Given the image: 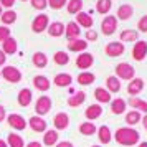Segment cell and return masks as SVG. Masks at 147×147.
<instances>
[{
	"label": "cell",
	"mask_w": 147,
	"mask_h": 147,
	"mask_svg": "<svg viewBox=\"0 0 147 147\" xmlns=\"http://www.w3.org/2000/svg\"><path fill=\"white\" fill-rule=\"evenodd\" d=\"M139 132L136 129H131V127H121L116 131V140L121 146H134L139 142Z\"/></svg>",
	"instance_id": "obj_1"
},
{
	"label": "cell",
	"mask_w": 147,
	"mask_h": 147,
	"mask_svg": "<svg viewBox=\"0 0 147 147\" xmlns=\"http://www.w3.org/2000/svg\"><path fill=\"white\" fill-rule=\"evenodd\" d=\"M116 73H117V76L122 78V80H132L134 68L131 66L129 63H121V65L116 66Z\"/></svg>",
	"instance_id": "obj_2"
},
{
	"label": "cell",
	"mask_w": 147,
	"mask_h": 147,
	"mask_svg": "<svg viewBox=\"0 0 147 147\" xmlns=\"http://www.w3.org/2000/svg\"><path fill=\"white\" fill-rule=\"evenodd\" d=\"M2 73H3V78L10 83H18L22 80V73L15 66H5Z\"/></svg>",
	"instance_id": "obj_3"
},
{
	"label": "cell",
	"mask_w": 147,
	"mask_h": 147,
	"mask_svg": "<svg viewBox=\"0 0 147 147\" xmlns=\"http://www.w3.org/2000/svg\"><path fill=\"white\" fill-rule=\"evenodd\" d=\"M147 55V43L146 41H137L136 47L132 48V58L137 61H142Z\"/></svg>",
	"instance_id": "obj_4"
},
{
	"label": "cell",
	"mask_w": 147,
	"mask_h": 147,
	"mask_svg": "<svg viewBox=\"0 0 147 147\" xmlns=\"http://www.w3.org/2000/svg\"><path fill=\"white\" fill-rule=\"evenodd\" d=\"M50 109H51V101H50V98H47V96H41L40 99L36 101L35 111L40 114V116H43V114H47Z\"/></svg>",
	"instance_id": "obj_5"
},
{
	"label": "cell",
	"mask_w": 147,
	"mask_h": 147,
	"mask_svg": "<svg viewBox=\"0 0 147 147\" xmlns=\"http://www.w3.org/2000/svg\"><path fill=\"white\" fill-rule=\"evenodd\" d=\"M104 51H106L107 56L116 58V56H119V55L124 53V45H122V43H117V41H113V43H109V45L104 48Z\"/></svg>",
	"instance_id": "obj_6"
},
{
	"label": "cell",
	"mask_w": 147,
	"mask_h": 147,
	"mask_svg": "<svg viewBox=\"0 0 147 147\" xmlns=\"http://www.w3.org/2000/svg\"><path fill=\"white\" fill-rule=\"evenodd\" d=\"M116 25H117V22H116L114 17H106V18L102 20L101 30H102V33L104 35H113L114 30H116Z\"/></svg>",
	"instance_id": "obj_7"
},
{
	"label": "cell",
	"mask_w": 147,
	"mask_h": 147,
	"mask_svg": "<svg viewBox=\"0 0 147 147\" xmlns=\"http://www.w3.org/2000/svg\"><path fill=\"white\" fill-rule=\"evenodd\" d=\"M8 124L13 127V129H17V131H23V129L27 127L25 119H23L22 116H18V114H10V116H8Z\"/></svg>",
	"instance_id": "obj_8"
},
{
	"label": "cell",
	"mask_w": 147,
	"mask_h": 147,
	"mask_svg": "<svg viewBox=\"0 0 147 147\" xmlns=\"http://www.w3.org/2000/svg\"><path fill=\"white\" fill-rule=\"evenodd\" d=\"M30 127L35 132H43V131H47V122H45L43 117L33 116V117H30Z\"/></svg>",
	"instance_id": "obj_9"
},
{
	"label": "cell",
	"mask_w": 147,
	"mask_h": 147,
	"mask_svg": "<svg viewBox=\"0 0 147 147\" xmlns=\"http://www.w3.org/2000/svg\"><path fill=\"white\" fill-rule=\"evenodd\" d=\"M47 27H48V17H47V15H38V17L35 18L33 25H32V28H33L35 33H40V32H43Z\"/></svg>",
	"instance_id": "obj_10"
},
{
	"label": "cell",
	"mask_w": 147,
	"mask_h": 147,
	"mask_svg": "<svg viewBox=\"0 0 147 147\" xmlns=\"http://www.w3.org/2000/svg\"><path fill=\"white\" fill-rule=\"evenodd\" d=\"M93 55L91 53H83L78 56V60H76V65H78V68H81V69H86V68H89L91 65H93Z\"/></svg>",
	"instance_id": "obj_11"
},
{
	"label": "cell",
	"mask_w": 147,
	"mask_h": 147,
	"mask_svg": "<svg viewBox=\"0 0 147 147\" xmlns=\"http://www.w3.org/2000/svg\"><path fill=\"white\" fill-rule=\"evenodd\" d=\"M53 124L56 129H66L68 124H69V117H68V114L65 113H60V114H56L53 117Z\"/></svg>",
	"instance_id": "obj_12"
},
{
	"label": "cell",
	"mask_w": 147,
	"mask_h": 147,
	"mask_svg": "<svg viewBox=\"0 0 147 147\" xmlns=\"http://www.w3.org/2000/svg\"><path fill=\"white\" fill-rule=\"evenodd\" d=\"M142 88H144V81L140 80V78H136V80H132L131 83H129V86H127V91H129V94H137L142 91Z\"/></svg>",
	"instance_id": "obj_13"
},
{
	"label": "cell",
	"mask_w": 147,
	"mask_h": 147,
	"mask_svg": "<svg viewBox=\"0 0 147 147\" xmlns=\"http://www.w3.org/2000/svg\"><path fill=\"white\" fill-rule=\"evenodd\" d=\"M76 20H78V27H84V28H91L93 27V18L89 17L88 13H83V12H78V17H76Z\"/></svg>",
	"instance_id": "obj_14"
},
{
	"label": "cell",
	"mask_w": 147,
	"mask_h": 147,
	"mask_svg": "<svg viewBox=\"0 0 147 147\" xmlns=\"http://www.w3.org/2000/svg\"><path fill=\"white\" fill-rule=\"evenodd\" d=\"M32 96H33V94H32L30 89H27V88L22 89L20 93H18V104H20V106H28V104L32 102Z\"/></svg>",
	"instance_id": "obj_15"
},
{
	"label": "cell",
	"mask_w": 147,
	"mask_h": 147,
	"mask_svg": "<svg viewBox=\"0 0 147 147\" xmlns=\"http://www.w3.org/2000/svg\"><path fill=\"white\" fill-rule=\"evenodd\" d=\"M101 114H102V107L99 104H91L86 109V117L88 119H98Z\"/></svg>",
	"instance_id": "obj_16"
},
{
	"label": "cell",
	"mask_w": 147,
	"mask_h": 147,
	"mask_svg": "<svg viewBox=\"0 0 147 147\" xmlns=\"http://www.w3.org/2000/svg\"><path fill=\"white\" fill-rule=\"evenodd\" d=\"M48 33L51 35V36H61V35L65 33V25H63V23H60V22H55V23H51V25H50V28H48Z\"/></svg>",
	"instance_id": "obj_17"
},
{
	"label": "cell",
	"mask_w": 147,
	"mask_h": 147,
	"mask_svg": "<svg viewBox=\"0 0 147 147\" xmlns=\"http://www.w3.org/2000/svg\"><path fill=\"white\" fill-rule=\"evenodd\" d=\"M65 33H66L68 40H74V38H78V36H80V27H78L76 23H68Z\"/></svg>",
	"instance_id": "obj_18"
},
{
	"label": "cell",
	"mask_w": 147,
	"mask_h": 147,
	"mask_svg": "<svg viewBox=\"0 0 147 147\" xmlns=\"http://www.w3.org/2000/svg\"><path fill=\"white\" fill-rule=\"evenodd\" d=\"M2 45H3V53H15L17 51V41L13 40V38H10L8 36L7 40H3L2 41Z\"/></svg>",
	"instance_id": "obj_19"
},
{
	"label": "cell",
	"mask_w": 147,
	"mask_h": 147,
	"mask_svg": "<svg viewBox=\"0 0 147 147\" xmlns=\"http://www.w3.org/2000/svg\"><path fill=\"white\" fill-rule=\"evenodd\" d=\"M106 84H107V91L109 93H117L121 89V83L117 78H114V76H109L106 80Z\"/></svg>",
	"instance_id": "obj_20"
},
{
	"label": "cell",
	"mask_w": 147,
	"mask_h": 147,
	"mask_svg": "<svg viewBox=\"0 0 147 147\" xmlns=\"http://www.w3.org/2000/svg\"><path fill=\"white\" fill-rule=\"evenodd\" d=\"M86 47H88V43L84 40H71L69 43H68L69 51H83Z\"/></svg>",
	"instance_id": "obj_21"
},
{
	"label": "cell",
	"mask_w": 147,
	"mask_h": 147,
	"mask_svg": "<svg viewBox=\"0 0 147 147\" xmlns=\"http://www.w3.org/2000/svg\"><path fill=\"white\" fill-rule=\"evenodd\" d=\"M33 83H35V88L40 89V91H48L50 89V83H48V80L45 76H36L33 80Z\"/></svg>",
	"instance_id": "obj_22"
},
{
	"label": "cell",
	"mask_w": 147,
	"mask_h": 147,
	"mask_svg": "<svg viewBox=\"0 0 147 147\" xmlns=\"http://www.w3.org/2000/svg\"><path fill=\"white\" fill-rule=\"evenodd\" d=\"M98 134H99V140L102 144H109V142H111V131H109L107 126H101Z\"/></svg>",
	"instance_id": "obj_23"
},
{
	"label": "cell",
	"mask_w": 147,
	"mask_h": 147,
	"mask_svg": "<svg viewBox=\"0 0 147 147\" xmlns=\"http://www.w3.org/2000/svg\"><path fill=\"white\" fill-rule=\"evenodd\" d=\"M94 96H96V99L101 101V102H109L111 101V94L107 89H102V88H98L96 91H94Z\"/></svg>",
	"instance_id": "obj_24"
},
{
	"label": "cell",
	"mask_w": 147,
	"mask_h": 147,
	"mask_svg": "<svg viewBox=\"0 0 147 147\" xmlns=\"http://www.w3.org/2000/svg\"><path fill=\"white\" fill-rule=\"evenodd\" d=\"M84 99H86V94L84 93H76L73 98L68 99V104H69L71 107H76V106H80V104H83Z\"/></svg>",
	"instance_id": "obj_25"
},
{
	"label": "cell",
	"mask_w": 147,
	"mask_h": 147,
	"mask_svg": "<svg viewBox=\"0 0 147 147\" xmlns=\"http://www.w3.org/2000/svg\"><path fill=\"white\" fill-rule=\"evenodd\" d=\"M117 17L121 20H127L129 17H132V7L131 5H121L117 10Z\"/></svg>",
	"instance_id": "obj_26"
},
{
	"label": "cell",
	"mask_w": 147,
	"mask_h": 147,
	"mask_svg": "<svg viewBox=\"0 0 147 147\" xmlns=\"http://www.w3.org/2000/svg\"><path fill=\"white\" fill-rule=\"evenodd\" d=\"M56 140H58V132H56V131H47L45 137H43L45 146H55Z\"/></svg>",
	"instance_id": "obj_27"
},
{
	"label": "cell",
	"mask_w": 147,
	"mask_h": 147,
	"mask_svg": "<svg viewBox=\"0 0 147 147\" xmlns=\"http://www.w3.org/2000/svg\"><path fill=\"white\" fill-rule=\"evenodd\" d=\"M80 132L83 136H93L96 132V126H94L93 122H83L80 126Z\"/></svg>",
	"instance_id": "obj_28"
},
{
	"label": "cell",
	"mask_w": 147,
	"mask_h": 147,
	"mask_svg": "<svg viewBox=\"0 0 147 147\" xmlns=\"http://www.w3.org/2000/svg\"><path fill=\"white\" fill-rule=\"evenodd\" d=\"M71 83V76L66 73H63V74H56L55 76V84L56 86H68Z\"/></svg>",
	"instance_id": "obj_29"
},
{
	"label": "cell",
	"mask_w": 147,
	"mask_h": 147,
	"mask_svg": "<svg viewBox=\"0 0 147 147\" xmlns=\"http://www.w3.org/2000/svg\"><path fill=\"white\" fill-rule=\"evenodd\" d=\"M111 109H113V113L114 114H122L124 113V109H126V102L121 99H114L113 101V104H111Z\"/></svg>",
	"instance_id": "obj_30"
},
{
	"label": "cell",
	"mask_w": 147,
	"mask_h": 147,
	"mask_svg": "<svg viewBox=\"0 0 147 147\" xmlns=\"http://www.w3.org/2000/svg\"><path fill=\"white\" fill-rule=\"evenodd\" d=\"M33 63H35V66H38V68H43V66H47V63H48V58L45 56V53H35L33 55Z\"/></svg>",
	"instance_id": "obj_31"
},
{
	"label": "cell",
	"mask_w": 147,
	"mask_h": 147,
	"mask_svg": "<svg viewBox=\"0 0 147 147\" xmlns=\"http://www.w3.org/2000/svg\"><path fill=\"white\" fill-rule=\"evenodd\" d=\"M129 104L132 107H136V109H139V111H144V113H147V102L142 99H137V98H131L129 99Z\"/></svg>",
	"instance_id": "obj_32"
},
{
	"label": "cell",
	"mask_w": 147,
	"mask_h": 147,
	"mask_svg": "<svg viewBox=\"0 0 147 147\" xmlns=\"http://www.w3.org/2000/svg\"><path fill=\"white\" fill-rule=\"evenodd\" d=\"M111 5H113V2H111V0H98L96 8H98V12H99V13H107V12L111 10Z\"/></svg>",
	"instance_id": "obj_33"
},
{
	"label": "cell",
	"mask_w": 147,
	"mask_h": 147,
	"mask_svg": "<svg viewBox=\"0 0 147 147\" xmlns=\"http://www.w3.org/2000/svg\"><path fill=\"white\" fill-rule=\"evenodd\" d=\"M8 144L10 147H23V139L17 134H8Z\"/></svg>",
	"instance_id": "obj_34"
},
{
	"label": "cell",
	"mask_w": 147,
	"mask_h": 147,
	"mask_svg": "<svg viewBox=\"0 0 147 147\" xmlns=\"http://www.w3.org/2000/svg\"><path fill=\"white\" fill-rule=\"evenodd\" d=\"M121 40L122 41H136L137 40V32L136 30H126L121 33Z\"/></svg>",
	"instance_id": "obj_35"
},
{
	"label": "cell",
	"mask_w": 147,
	"mask_h": 147,
	"mask_svg": "<svg viewBox=\"0 0 147 147\" xmlns=\"http://www.w3.org/2000/svg\"><path fill=\"white\" fill-rule=\"evenodd\" d=\"M83 7V2L81 0H69V3H68V12L69 13H78Z\"/></svg>",
	"instance_id": "obj_36"
},
{
	"label": "cell",
	"mask_w": 147,
	"mask_h": 147,
	"mask_svg": "<svg viewBox=\"0 0 147 147\" xmlns=\"http://www.w3.org/2000/svg\"><path fill=\"white\" fill-rule=\"evenodd\" d=\"M53 58H55V63L56 65H66L68 61H69V56L65 51H56Z\"/></svg>",
	"instance_id": "obj_37"
},
{
	"label": "cell",
	"mask_w": 147,
	"mask_h": 147,
	"mask_svg": "<svg viewBox=\"0 0 147 147\" xmlns=\"http://www.w3.org/2000/svg\"><path fill=\"white\" fill-rule=\"evenodd\" d=\"M140 121V114L137 113V111H131V113L126 116V122L129 124V126H134V124H137Z\"/></svg>",
	"instance_id": "obj_38"
},
{
	"label": "cell",
	"mask_w": 147,
	"mask_h": 147,
	"mask_svg": "<svg viewBox=\"0 0 147 147\" xmlns=\"http://www.w3.org/2000/svg\"><path fill=\"white\" fill-rule=\"evenodd\" d=\"M94 81V74L93 73H81L78 76V83L80 84H91Z\"/></svg>",
	"instance_id": "obj_39"
},
{
	"label": "cell",
	"mask_w": 147,
	"mask_h": 147,
	"mask_svg": "<svg viewBox=\"0 0 147 147\" xmlns=\"http://www.w3.org/2000/svg\"><path fill=\"white\" fill-rule=\"evenodd\" d=\"M0 18H2L3 23H13V22L17 20V13H15V12H5Z\"/></svg>",
	"instance_id": "obj_40"
},
{
	"label": "cell",
	"mask_w": 147,
	"mask_h": 147,
	"mask_svg": "<svg viewBox=\"0 0 147 147\" xmlns=\"http://www.w3.org/2000/svg\"><path fill=\"white\" fill-rule=\"evenodd\" d=\"M48 3H50V7L51 8L58 10V8H61L65 3H66V0H48Z\"/></svg>",
	"instance_id": "obj_41"
},
{
	"label": "cell",
	"mask_w": 147,
	"mask_h": 147,
	"mask_svg": "<svg viewBox=\"0 0 147 147\" xmlns=\"http://www.w3.org/2000/svg\"><path fill=\"white\" fill-rule=\"evenodd\" d=\"M32 5H33L36 10H43V8L48 5L47 0H32Z\"/></svg>",
	"instance_id": "obj_42"
},
{
	"label": "cell",
	"mask_w": 147,
	"mask_h": 147,
	"mask_svg": "<svg viewBox=\"0 0 147 147\" xmlns=\"http://www.w3.org/2000/svg\"><path fill=\"white\" fill-rule=\"evenodd\" d=\"M8 36H10V30L7 27H0V41L7 40Z\"/></svg>",
	"instance_id": "obj_43"
},
{
	"label": "cell",
	"mask_w": 147,
	"mask_h": 147,
	"mask_svg": "<svg viewBox=\"0 0 147 147\" xmlns=\"http://www.w3.org/2000/svg\"><path fill=\"white\" fill-rule=\"evenodd\" d=\"M139 30H140V32H147V15L140 18V22H139Z\"/></svg>",
	"instance_id": "obj_44"
},
{
	"label": "cell",
	"mask_w": 147,
	"mask_h": 147,
	"mask_svg": "<svg viewBox=\"0 0 147 147\" xmlns=\"http://www.w3.org/2000/svg\"><path fill=\"white\" fill-rule=\"evenodd\" d=\"M15 3V0H0V5H3V7H12Z\"/></svg>",
	"instance_id": "obj_45"
},
{
	"label": "cell",
	"mask_w": 147,
	"mask_h": 147,
	"mask_svg": "<svg viewBox=\"0 0 147 147\" xmlns=\"http://www.w3.org/2000/svg\"><path fill=\"white\" fill-rule=\"evenodd\" d=\"M86 38H88V40H96V38H98V35H96V32L89 30V32L86 33Z\"/></svg>",
	"instance_id": "obj_46"
},
{
	"label": "cell",
	"mask_w": 147,
	"mask_h": 147,
	"mask_svg": "<svg viewBox=\"0 0 147 147\" xmlns=\"http://www.w3.org/2000/svg\"><path fill=\"white\" fill-rule=\"evenodd\" d=\"M56 147H73L71 142H60V144H56Z\"/></svg>",
	"instance_id": "obj_47"
},
{
	"label": "cell",
	"mask_w": 147,
	"mask_h": 147,
	"mask_svg": "<svg viewBox=\"0 0 147 147\" xmlns=\"http://www.w3.org/2000/svg\"><path fill=\"white\" fill-rule=\"evenodd\" d=\"M5 60H7V56H5V53L0 50V65H3V63H5Z\"/></svg>",
	"instance_id": "obj_48"
},
{
	"label": "cell",
	"mask_w": 147,
	"mask_h": 147,
	"mask_svg": "<svg viewBox=\"0 0 147 147\" xmlns=\"http://www.w3.org/2000/svg\"><path fill=\"white\" fill-rule=\"evenodd\" d=\"M3 117H5V109H3L2 104H0V121H3Z\"/></svg>",
	"instance_id": "obj_49"
},
{
	"label": "cell",
	"mask_w": 147,
	"mask_h": 147,
	"mask_svg": "<svg viewBox=\"0 0 147 147\" xmlns=\"http://www.w3.org/2000/svg\"><path fill=\"white\" fill-rule=\"evenodd\" d=\"M27 147H41V144H40V142H30Z\"/></svg>",
	"instance_id": "obj_50"
},
{
	"label": "cell",
	"mask_w": 147,
	"mask_h": 147,
	"mask_svg": "<svg viewBox=\"0 0 147 147\" xmlns=\"http://www.w3.org/2000/svg\"><path fill=\"white\" fill-rule=\"evenodd\" d=\"M142 124H144V127L147 129V114L144 116V117H142Z\"/></svg>",
	"instance_id": "obj_51"
},
{
	"label": "cell",
	"mask_w": 147,
	"mask_h": 147,
	"mask_svg": "<svg viewBox=\"0 0 147 147\" xmlns=\"http://www.w3.org/2000/svg\"><path fill=\"white\" fill-rule=\"evenodd\" d=\"M0 147H7V142H3V140L0 139Z\"/></svg>",
	"instance_id": "obj_52"
},
{
	"label": "cell",
	"mask_w": 147,
	"mask_h": 147,
	"mask_svg": "<svg viewBox=\"0 0 147 147\" xmlns=\"http://www.w3.org/2000/svg\"><path fill=\"white\" fill-rule=\"evenodd\" d=\"M139 147H147V142H142V144H140Z\"/></svg>",
	"instance_id": "obj_53"
},
{
	"label": "cell",
	"mask_w": 147,
	"mask_h": 147,
	"mask_svg": "<svg viewBox=\"0 0 147 147\" xmlns=\"http://www.w3.org/2000/svg\"><path fill=\"white\" fill-rule=\"evenodd\" d=\"M0 15H2V5H0Z\"/></svg>",
	"instance_id": "obj_54"
},
{
	"label": "cell",
	"mask_w": 147,
	"mask_h": 147,
	"mask_svg": "<svg viewBox=\"0 0 147 147\" xmlns=\"http://www.w3.org/2000/svg\"><path fill=\"white\" fill-rule=\"evenodd\" d=\"M93 147H99V146H93Z\"/></svg>",
	"instance_id": "obj_55"
}]
</instances>
